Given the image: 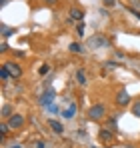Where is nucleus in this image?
Returning a JSON list of instances; mask_svg holds the SVG:
<instances>
[{
    "instance_id": "1",
    "label": "nucleus",
    "mask_w": 140,
    "mask_h": 148,
    "mask_svg": "<svg viewBox=\"0 0 140 148\" xmlns=\"http://www.w3.org/2000/svg\"><path fill=\"white\" fill-rule=\"evenodd\" d=\"M106 116V106L104 104H94L90 106V110H88V120H102Z\"/></svg>"
},
{
    "instance_id": "2",
    "label": "nucleus",
    "mask_w": 140,
    "mask_h": 148,
    "mask_svg": "<svg viewBox=\"0 0 140 148\" xmlns=\"http://www.w3.org/2000/svg\"><path fill=\"white\" fill-rule=\"evenodd\" d=\"M88 46L90 48H102V46H110V40L102 34H94L92 38L88 40Z\"/></svg>"
},
{
    "instance_id": "3",
    "label": "nucleus",
    "mask_w": 140,
    "mask_h": 148,
    "mask_svg": "<svg viewBox=\"0 0 140 148\" xmlns=\"http://www.w3.org/2000/svg\"><path fill=\"white\" fill-rule=\"evenodd\" d=\"M54 98H56V92H54V88H48V90H44V92H42V96H40V106L48 108V106L54 102Z\"/></svg>"
},
{
    "instance_id": "4",
    "label": "nucleus",
    "mask_w": 140,
    "mask_h": 148,
    "mask_svg": "<svg viewBox=\"0 0 140 148\" xmlns=\"http://www.w3.org/2000/svg\"><path fill=\"white\" fill-rule=\"evenodd\" d=\"M6 122H8V126H10V130H18V128H22V126H24L26 120H24L22 114H12Z\"/></svg>"
},
{
    "instance_id": "5",
    "label": "nucleus",
    "mask_w": 140,
    "mask_h": 148,
    "mask_svg": "<svg viewBox=\"0 0 140 148\" xmlns=\"http://www.w3.org/2000/svg\"><path fill=\"white\" fill-rule=\"evenodd\" d=\"M2 66H4V68H8V72H10L12 78H20V76H22V68H20V64H18V62H4Z\"/></svg>"
},
{
    "instance_id": "6",
    "label": "nucleus",
    "mask_w": 140,
    "mask_h": 148,
    "mask_svg": "<svg viewBox=\"0 0 140 148\" xmlns=\"http://www.w3.org/2000/svg\"><path fill=\"white\" fill-rule=\"evenodd\" d=\"M116 104L120 106V108L128 106V104H130V94H128L126 90H120V92L116 94Z\"/></svg>"
},
{
    "instance_id": "7",
    "label": "nucleus",
    "mask_w": 140,
    "mask_h": 148,
    "mask_svg": "<svg viewBox=\"0 0 140 148\" xmlns=\"http://www.w3.org/2000/svg\"><path fill=\"white\" fill-rule=\"evenodd\" d=\"M48 126L52 128L54 134H64V124L60 122V120H56V118H48Z\"/></svg>"
},
{
    "instance_id": "8",
    "label": "nucleus",
    "mask_w": 140,
    "mask_h": 148,
    "mask_svg": "<svg viewBox=\"0 0 140 148\" xmlns=\"http://www.w3.org/2000/svg\"><path fill=\"white\" fill-rule=\"evenodd\" d=\"M98 138H100L102 142H106V144H108V142L114 138V132H112V130H108V128H102V130L98 132Z\"/></svg>"
},
{
    "instance_id": "9",
    "label": "nucleus",
    "mask_w": 140,
    "mask_h": 148,
    "mask_svg": "<svg viewBox=\"0 0 140 148\" xmlns=\"http://www.w3.org/2000/svg\"><path fill=\"white\" fill-rule=\"evenodd\" d=\"M70 20L82 22V20H84V12H82L80 8H70Z\"/></svg>"
},
{
    "instance_id": "10",
    "label": "nucleus",
    "mask_w": 140,
    "mask_h": 148,
    "mask_svg": "<svg viewBox=\"0 0 140 148\" xmlns=\"http://www.w3.org/2000/svg\"><path fill=\"white\" fill-rule=\"evenodd\" d=\"M74 114H76V104H74V102H70L68 108H66V110H62V116H64L66 120H72V118H74Z\"/></svg>"
},
{
    "instance_id": "11",
    "label": "nucleus",
    "mask_w": 140,
    "mask_h": 148,
    "mask_svg": "<svg viewBox=\"0 0 140 148\" xmlns=\"http://www.w3.org/2000/svg\"><path fill=\"white\" fill-rule=\"evenodd\" d=\"M12 114H14V112H12V106H10V104H4V106H2V110H0V116H2V120H8Z\"/></svg>"
},
{
    "instance_id": "12",
    "label": "nucleus",
    "mask_w": 140,
    "mask_h": 148,
    "mask_svg": "<svg viewBox=\"0 0 140 148\" xmlns=\"http://www.w3.org/2000/svg\"><path fill=\"white\" fill-rule=\"evenodd\" d=\"M0 28H2V38H4V40H6V38H10V36L16 32V28H10V26H6V24H2Z\"/></svg>"
},
{
    "instance_id": "13",
    "label": "nucleus",
    "mask_w": 140,
    "mask_h": 148,
    "mask_svg": "<svg viewBox=\"0 0 140 148\" xmlns=\"http://www.w3.org/2000/svg\"><path fill=\"white\" fill-rule=\"evenodd\" d=\"M76 82H78L80 86H86V74H84L82 68H78V70H76Z\"/></svg>"
},
{
    "instance_id": "14",
    "label": "nucleus",
    "mask_w": 140,
    "mask_h": 148,
    "mask_svg": "<svg viewBox=\"0 0 140 148\" xmlns=\"http://www.w3.org/2000/svg\"><path fill=\"white\" fill-rule=\"evenodd\" d=\"M68 50H70V52H74V54H82V52H84V46L78 44V42H72V44L68 46Z\"/></svg>"
},
{
    "instance_id": "15",
    "label": "nucleus",
    "mask_w": 140,
    "mask_h": 148,
    "mask_svg": "<svg viewBox=\"0 0 140 148\" xmlns=\"http://www.w3.org/2000/svg\"><path fill=\"white\" fill-rule=\"evenodd\" d=\"M8 130H10L8 122H6V120H2V122H0V134H2V138H4V136L8 134Z\"/></svg>"
},
{
    "instance_id": "16",
    "label": "nucleus",
    "mask_w": 140,
    "mask_h": 148,
    "mask_svg": "<svg viewBox=\"0 0 140 148\" xmlns=\"http://www.w3.org/2000/svg\"><path fill=\"white\" fill-rule=\"evenodd\" d=\"M48 72H50V64H42V66L38 68V74H40V76H46Z\"/></svg>"
},
{
    "instance_id": "17",
    "label": "nucleus",
    "mask_w": 140,
    "mask_h": 148,
    "mask_svg": "<svg viewBox=\"0 0 140 148\" xmlns=\"http://www.w3.org/2000/svg\"><path fill=\"white\" fill-rule=\"evenodd\" d=\"M0 78H2V80H8V78H10V72H8V68H4V66L0 68Z\"/></svg>"
},
{
    "instance_id": "18",
    "label": "nucleus",
    "mask_w": 140,
    "mask_h": 148,
    "mask_svg": "<svg viewBox=\"0 0 140 148\" xmlns=\"http://www.w3.org/2000/svg\"><path fill=\"white\" fill-rule=\"evenodd\" d=\"M132 114L140 118V100H138V102H134V106H132Z\"/></svg>"
},
{
    "instance_id": "19",
    "label": "nucleus",
    "mask_w": 140,
    "mask_h": 148,
    "mask_svg": "<svg viewBox=\"0 0 140 148\" xmlns=\"http://www.w3.org/2000/svg\"><path fill=\"white\" fill-rule=\"evenodd\" d=\"M104 2V6H108V8H114L116 6V0H102Z\"/></svg>"
},
{
    "instance_id": "20",
    "label": "nucleus",
    "mask_w": 140,
    "mask_h": 148,
    "mask_svg": "<svg viewBox=\"0 0 140 148\" xmlns=\"http://www.w3.org/2000/svg\"><path fill=\"white\" fill-rule=\"evenodd\" d=\"M76 32H78V36H82V34H84V22H80V24L76 26Z\"/></svg>"
},
{
    "instance_id": "21",
    "label": "nucleus",
    "mask_w": 140,
    "mask_h": 148,
    "mask_svg": "<svg viewBox=\"0 0 140 148\" xmlns=\"http://www.w3.org/2000/svg\"><path fill=\"white\" fill-rule=\"evenodd\" d=\"M34 148H46V144H44L42 140H36V142H34Z\"/></svg>"
},
{
    "instance_id": "22",
    "label": "nucleus",
    "mask_w": 140,
    "mask_h": 148,
    "mask_svg": "<svg viewBox=\"0 0 140 148\" xmlns=\"http://www.w3.org/2000/svg\"><path fill=\"white\" fill-rule=\"evenodd\" d=\"M0 50H2V52H6V50H8V44H6V42H2V44H0Z\"/></svg>"
},
{
    "instance_id": "23",
    "label": "nucleus",
    "mask_w": 140,
    "mask_h": 148,
    "mask_svg": "<svg viewBox=\"0 0 140 148\" xmlns=\"http://www.w3.org/2000/svg\"><path fill=\"white\" fill-rule=\"evenodd\" d=\"M44 2H46V4H50V6H54V4H56L58 0H44Z\"/></svg>"
},
{
    "instance_id": "24",
    "label": "nucleus",
    "mask_w": 140,
    "mask_h": 148,
    "mask_svg": "<svg viewBox=\"0 0 140 148\" xmlns=\"http://www.w3.org/2000/svg\"><path fill=\"white\" fill-rule=\"evenodd\" d=\"M8 2H10V0H0V4H2V6H6Z\"/></svg>"
},
{
    "instance_id": "25",
    "label": "nucleus",
    "mask_w": 140,
    "mask_h": 148,
    "mask_svg": "<svg viewBox=\"0 0 140 148\" xmlns=\"http://www.w3.org/2000/svg\"><path fill=\"white\" fill-rule=\"evenodd\" d=\"M10 148H22L20 144H10Z\"/></svg>"
},
{
    "instance_id": "26",
    "label": "nucleus",
    "mask_w": 140,
    "mask_h": 148,
    "mask_svg": "<svg viewBox=\"0 0 140 148\" xmlns=\"http://www.w3.org/2000/svg\"><path fill=\"white\" fill-rule=\"evenodd\" d=\"M122 148H132V146H122Z\"/></svg>"
},
{
    "instance_id": "27",
    "label": "nucleus",
    "mask_w": 140,
    "mask_h": 148,
    "mask_svg": "<svg viewBox=\"0 0 140 148\" xmlns=\"http://www.w3.org/2000/svg\"><path fill=\"white\" fill-rule=\"evenodd\" d=\"M92 148H94V146H92Z\"/></svg>"
}]
</instances>
